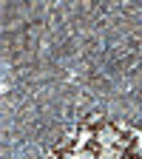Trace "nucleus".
I'll use <instances>...</instances> for the list:
<instances>
[{
    "label": "nucleus",
    "instance_id": "1",
    "mask_svg": "<svg viewBox=\"0 0 142 159\" xmlns=\"http://www.w3.org/2000/svg\"><path fill=\"white\" fill-rule=\"evenodd\" d=\"M46 159H142V131L105 114H91L60 139Z\"/></svg>",
    "mask_w": 142,
    "mask_h": 159
}]
</instances>
